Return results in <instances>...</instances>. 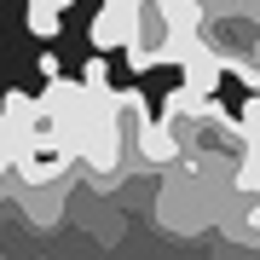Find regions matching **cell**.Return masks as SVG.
Returning a JSON list of instances; mask_svg holds the SVG:
<instances>
[{
    "instance_id": "obj_1",
    "label": "cell",
    "mask_w": 260,
    "mask_h": 260,
    "mask_svg": "<svg viewBox=\"0 0 260 260\" xmlns=\"http://www.w3.org/2000/svg\"><path fill=\"white\" fill-rule=\"evenodd\" d=\"M197 52H208L220 70H237L243 81L254 87L260 75V18H254V0H225V6H203L191 23Z\"/></svg>"
},
{
    "instance_id": "obj_2",
    "label": "cell",
    "mask_w": 260,
    "mask_h": 260,
    "mask_svg": "<svg viewBox=\"0 0 260 260\" xmlns=\"http://www.w3.org/2000/svg\"><path fill=\"white\" fill-rule=\"evenodd\" d=\"M191 23H197V6L185 0H133V23H127V64L133 70H162V64H179L191 47Z\"/></svg>"
},
{
    "instance_id": "obj_3",
    "label": "cell",
    "mask_w": 260,
    "mask_h": 260,
    "mask_svg": "<svg viewBox=\"0 0 260 260\" xmlns=\"http://www.w3.org/2000/svg\"><path fill=\"white\" fill-rule=\"evenodd\" d=\"M127 23H133V0H104L99 18H93V47H121L127 41Z\"/></svg>"
},
{
    "instance_id": "obj_4",
    "label": "cell",
    "mask_w": 260,
    "mask_h": 260,
    "mask_svg": "<svg viewBox=\"0 0 260 260\" xmlns=\"http://www.w3.org/2000/svg\"><path fill=\"white\" fill-rule=\"evenodd\" d=\"M64 6H70V0H29V29H35L41 41H52V35H58V18H64Z\"/></svg>"
},
{
    "instance_id": "obj_5",
    "label": "cell",
    "mask_w": 260,
    "mask_h": 260,
    "mask_svg": "<svg viewBox=\"0 0 260 260\" xmlns=\"http://www.w3.org/2000/svg\"><path fill=\"white\" fill-rule=\"evenodd\" d=\"M185 6H197V12H203V6H225V0H185Z\"/></svg>"
},
{
    "instance_id": "obj_6",
    "label": "cell",
    "mask_w": 260,
    "mask_h": 260,
    "mask_svg": "<svg viewBox=\"0 0 260 260\" xmlns=\"http://www.w3.org/2000/svg\"><path fill=\"white\" fill-rule=\"evenodd\" d=\"M0 174H6V162H0Z\"/></svg>"
},
{
    "instance_id": "obj_7",
    "label": "cell",
    "mask_w": 260,
    "mask_h": 260,
    "mask_svg": "<svg viewBox=\"0 0 260 260\" xmlns=\"http://www.w3.org/2000/svg\"><path fill=\"white\" fill-rule=\"evenodd\" d=\"M0 162H6V150H0Z\"/></svg>"
}]
</instances>
